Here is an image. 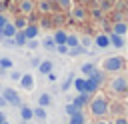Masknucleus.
<instances>
[{
    "label": "nucleus",
    "instance_id": "nucleus-2",
    "mask_svg": "<svg viewBox=\"0 0 128 124\" xmlns=\"http://www.w3.org/2000/svg\"><path fill=\"white\" fill-rule=\"evenodd\" d=\"M104 68L106 70H120L122 68V58H108L104 62Z\"/></svg>",
    "mask_w": 128,
    "mask_h": 124
},
{
    "label": "nucleus",
    "instance_id": "nucleus-12",
    "mask_svg": "<svg viewBox=\"0 0 128 124\" xmlns=\"http://www.w3.org/2000/svg\"><path fill=\"white\" fill-rule=\"evenodd\" d=\"M74 86H76V90L78 92H86V80H74Z\"/></svg>",
    "mask_w": 128,
    "mask_h": 124
},
{
    "label": "nucleus",
    "instance_id": "nucleus-37",
    "mask_svg": "<svg viewBox=\"0 0 128 124\" xmlns=\"http://www.w3.org/2000/svg\"><path fill=\"white\" fill-rule=\"evenodd\" d=\"M100 124H106V122H100Z\"/></svg>",
    "mask_w": 128,
    "mask_h": 124
},
{
    "label": "nucleus",
    "instance_id": "nucleus-17",
    "mask_svg": "<svg viewBox=\"0 0 128 124\" xmlns=\"http://www.w3.org/2000/svg\"><path fill=\"white\" fill-rule=\"evenodd\" d=\"M50 70H52V64H50V62H42V64H40V72H42V74H48Z\"/></svg>",
    "mask_w": 128,
    "mask_h": 124
},
{
    "label": "nucleus",
    "instance_id": "nucleus-35",
    "mask_svg": "<svg viewBox=\"0 0 128 124\" xmlns=\"http://www.w3.org/2000/svg\"><path fill=\"white\" fill-rule=\"evenodd\" d=\"M116 124H126V120H124V118H118V120H116Z\"/></svg>",
    "mask_w": 128,
    "mask_h": 124
},
{
    "label": "nucleus",
    "instance_id": "nucleus-23",
    "mask_svg": "<svg viewBox=\"0 0 128 124\" xmlns=\"http://www.w3.org/2000/svg\"><path fill=\"white\" fill-rule=\"evenodd\" d=\"M82 72H84V74H92V72H94V66H92V64H84V66H82Z\"/></svg>",
    "mask_w": 128,
    "mask_h": 124
},
{
    "label": "nucleus",
    "instance_id": "nucleus-4",
    "mask_svg": "<svg viewBox=\"0 0 128 124\" xmlns=\"http://www.w3.org/2000/svg\"><path fill=\"white\" fill-rule=\"evenodd\" d=\"M92 74H94V72H92ZM98 82H100V76H96V74H94L90 80H86V92H94V90L98 88Z\"/></svg>",
    "mask_w": 128,
    "mask_h": 124
},
{
    "label": "nucleus",
    "instance_id": "nucleus-24",
    "mask_svg": "<svg viewBox=\"0 0 128 124\" xmlns=\"http://www.w3.org/2000/svg\"><path fill=\"white\" fill-rule=\"evenodd\" d=\"M0 66H2V68H10V66H12V62H10L8 58H2V60H0Z\"/></svg>",
    "mask_w": 128,
    "mask_h": 124
},
{
    "label": "nucleus",
    "instance_id": "nucleus-5",
    "mask_svg": "<svg viewBox=\"0 0 128 124\" xmlns=\"http://www.w3.org/2000/svg\"><path fill=\"white\" fill-rule=\"evenodd\" d=\"M20 82H22V88H26V90H32V88H34V78H32L30 74L20 76Z\"/></svg>",
    "mask_w": 128,
    "mask_h": 124
},
{
    "label": "nucleus",
    "instance_id": "nucleus-38",
    "mask_svg": "<svg viewBox=\"0 0 128 124\" xmlns=\"http://www.w3.org/2000/svg\"><path fill=\"white\" fill-rule=\"evenodd\" d=\"M2 124H6V122H2Z\"/></svg>",
    "mask_w": 128,
    "mask_h": 124
},
{
    "label": "nucleus",
    "instance_id": "nucleus-20",
    "mask_svg": "<svg viewBox=\"0 0 128 124\" xmlns=\"http://www.w3.org/2000/svg\"><path fill=\"white\" fill-rule=\"evenodd\" d=\"M32 114H36L40 120H44V118H46V112H44V108H42V106H40V108H36V110H32Z\"/></svg>",
    "mask_w": 128,
    "mask_h": 124
},
{
    "label": "nucleus",
    "instance_id": "nucleus-33",
    "mask_svg": "<svg viewBox=\"0 0 128 124\" xmlns=\"http://www.w3.org/2000/svg\"><path fill=\"white\" fill-rule=\"evenodd\" d=\"M4 24H6V18H4V16H0V28H2Z\"/></svg>",
    "mask_w": 128,
    "mask_h": 124
},
{
    "label": "nucleus",
    "instance_id": "nucleus-18",
    "mask_svg": "<svg viewBox=\"0 0 128 124\" xmlns=\"http://www.w3.org/2000/svg\"><path fill=\"white\" fill-rule=\"evenodd\" d=\"M64 44H68V46H78V38L76 36H66V42Z\"/></svg>",
    "mask_w": 128,
    "mask_h": 124
},
{
    "label": "nucleus",
    "instance_id": "nucleus-6",
    "mask_svg": "<svg viewBox=\"0 0 128 124\" xmlns=\"http://www.w3.org/2000/svg\"><path fill=\"white\" fill-rule=\"evenodd\" d=\"M112 90H116V92H124V90H126V80H124V78H116V80H112Z\"/></svg>",
    "mask_w": 128,
    "mask_h": 124
},
{
    "label": "nucleus",
    "instance_id": "nucleus-28",
    "mask_svg": "<svg viewBox=\"0 0 128 124\" xmlns=\"http://www.w3.org/2000/svg\"><path fill=\"white\" fill-rule=\"evenodd\" d=\"M74 16H76V18H84V12H82L80 8H76V10H74Z\"/></svg>",
    "mask_w": 128,
    "mask_h": 124
},
{
    "label": "nucleus",
    "instance_id": "nucleus-31",
    "mask_svg": "<svg viewBox=\"0 0 128 124\" xmlns=\"http://www.w3.org/2000/svg\"><path fill=\"white\" fill-rule=\"evenodd\" d=\"M10 76H12V78H14V80H20V72H12V74H10Z\"/></svg>",
    "mask_w": 128,
    "mask_h": 124
},
{
    "label": "nucleus",
    "instance_id": "nucleus-15",
    "mask_svg": "<svg viewBox=\"0 0 128 124\" xmlns=\"http://www.w3.org/2000/svg\"><path fill=\"white\" fill-rule=\"evenodd\" d=\"M36 32H38V28H36V26H30V28H26L24 36H26V38H34V36H36Z\"/></svg>",
    "mask_w": 128,
    "mask_h": 124
},
{
    "label": "nucleus",
    "instance_id": "nucleus-14",
    "mask_svg": "<svg viewBox=\"0 0 128 124\" xmlns=\"http://www.w3.org/2000/svg\"><path fill=\"white\" fill-rule=\"evenodd\" d=\"M20 10H22V12H30V10H32V2H30V0H22Z\"/></svg>",
    "mask_w": 128,
    "mask_h": 124
},
{
    "label": "nucleus",
    "instance_id": "nucleus-27",
    "mask_svg": "<svg viewBox=\"0 0 128 124\" xmlns=\"http://www.w3.org/2000/svg\"><path fill=\"white\" fill-rule=\"evenodd\" d=\"M24 24H26V20H22V18H18L14 26H16V28H24Z\"/></svg>",
    "mask_w": 128,
    "mask_h": 124
},
{
    "label": "nucleus",
    "instance_id": "nucleus-11",
    "mask_svg": "<svg viewBox=\"0 0 128 124\" xmlns=\"http://www.w3.org/2000/svg\"><path fill=\"white\" fill-rule=\"evenodd\" d=\"M14 44H18V46H22V44H26V36H24V32H20V34H14V40H12Z\"/></svg>",
    "mask_w": 128,
    "mask_h": 124
},
{
    "label": "nucleus",
    "instance_id": "nucleus-7",
    "mask_svg": "<svg viewBox=\"0 0 128 124\" xmlns=\"http://www.w3.org/2000/svg\"><path fill=\"white\" fill-rule=\"evenodd\" d=\"M4 98L8 100V102H12V104H20V98H18V94L16 92H12V90H4Z\"/></svg>",
    "mask_w": 128,
    "mask_h": 124
},
{
    "label": "nucleus",
    "instance_id": "nucleus-30",
    "mask_svg": "<svg viewBox=\"0 0 128 124\" xmlns=\"http://www.w3.org/2000/svg\"><path fill=\"white\" fill-rule=\"evenodd\" d=\"M40 8H42L44 12H48V8H50V4H48V2H42V4H40Z\"/></svg>",
    "mask_w": 128,
    "mask_h": 124
},
{
    "label": "nucleus",
    "instance_id": "nucleus-10",
    "mask_svg": "<svg viewBox=\"0 0 128 124\" xmlns=\"http://www.w3.org/2000/svg\"><path fill=\"white\" fill-rule=\"evenodd\" d=\"M86 100H88V98H86V92H82V94H80V96L74 100V106L80 110V108H82V104H86Z\"/></svg>",
    "mask_w": 128,
    "mask_h": 124
},
{
    "label": "nucleus",
    "instance_id": "nucleus-13",
    "mask_svg": "<svg viewBox=\"0 0 128 124\" xmlns=\"http://www.w3.org/2000/svg\"><path fill=\"white\" fill-rule=\"evenodd\" d=\"M72 124H84V116L80 112H74L72 114Z\"/></svg>",
    "mask_w": 128,
    "mask_h": 124
},
{
    "label": "nucleus",
    "instance_id": "nucleus-19",
    "mask_svg": "<svg viewBox=\"0 0 128 124\" xmlns=\"http://www.w3.org/2000/svg\"><path fill=\"white\" fill-rule=\"evenodd\" d=\"M96 44H98L100 48H104V46H108V38H106V36H98V38H96Z\"/></svg>",
    "mask_w": 128,
    "mask_h": 124
},
{
    "label": "nucleus",
    "instance_id": "nucleus-34",
    "mask_svg": "<svg viewBox=\"0 0 128 124\" xmlns=\"http://www.w3.org/2000/svg\"><path fill=\"white\" fill-rule=\"evenodd\" d=\"M4 104H6V98H4V96H0V106H4Z\"/></svg>",
    "mask_w": 128,
    "mask_h": 124
},
{
    "label": "nucleus",
    "instance_id": "nucleus-8",
    "mask_svg": "<svg viewBox=\"0 0 128 124\" xmlns=\"http://www.w3.org/2000/svg\"><path fill=\"white\" fill-rule=\"evenodd\" d=\"M110 40H112V44H114V46H118V48H122V46H124V38H122L120 34H112V36H110Z\"/></svg>",
    "mask_w": 128,
    "mask_h": 124
},
{
    "label": "nucleus",
    "instance_id": "nucleus-26",
    "mask_svg": "<svg viewBox=\"0 0 128 124\" xmlns=\"http://www.w3.org/2000/svg\"><path fill=\"white\" fill-rule=\"evenodd\" d=\"M66 112H68V114H74V112H78V108H76L74 104H70V106H66Z\"/></svg>",
    "mask_w": 128,
    "mask_h": 124
},
{
    "label": "nucleus",
    "instance_id": "nucleus-36",
    "mask_svg": "<svg viewBox=\"0 0 128 124\" xmlns=\"http://www.w3.org/2000/svg\"><path fill=\"white\" fill-rule=\"evenodd\" d=\"M2 122H4V116H2V114H0V124H2Z\"/></svg>",
    "mask_w": 128,
    "mask_h": 124
},
{
    "label": "nucleus",
    "instance_id": "nucleus-16",
    "mask_svg": "<svg viewBox=\"0 0 128 124\" xmlns=\"http://www.w3.org/2000/svg\"><path fill=\"white\" fill-rule=\"evenodd\" d=\"M38 102H40V106H42V108H44V106H48V104H50V102H52V98H50V96H48V94H42V96H40V100H38Z\"/></svg>",
    "mask_w": 128,
    "mask_h": 124
},
{
    "label": "nucleus",
    "instance_id": "nucleus-32",
    "mask_svg": "<svg viewBox=\"0 0 128 124\" xmlns=\"http://www.w3.org/2000/svg\"><path fill=\"white\" fill-rule=\"evenodd\" d=\"M60 4H62V6H66V8H70V0H60Z\"/></svg>",
    "mask_w": 128,
    "mask_h": 124
},
{
    "label": "nucleus",
    "instance_id": "nucleus-21",
    "mask_svg": "<svg viewBox=\"0 0 128 124\" xmlns=\"http://www.w3.org/2000/svg\"><path fill=\"white\" fill-rule=\"evenodd\" d=\"M124 32H126V24H122V22H120V24H116L114 34H124Z\"/></svg>",
    "mask_w": 128,
    "mask_h": 124
},
{
    "label": "nucleus",
    "instance_id": "nucleus-29",
    "mask_svg": "<svg viewBox=\"0 0 128 124\" xmlns=\"http://www.w3.org/2000/svg\"><path fill=\"white\" fill-rule=\"evenodd\" d=\"M58 52H62V54H66V52H68V48H66V44H58Z\"/></svg>",
    "mask_w": 128,
    "mask_h": 124
},
{
    "label": "nucleus",
    "instance_id": "nucleus-3",
    "mask_svg": "<svg viewBox=\"0 0 128 124\" xmlns=\"http://www.w3.org/2000/svg\"><path fill=\"white\" fill-rule=\"evenodd\" d=\"M0 34H2V36H6V38H10V36H14V34H16V26L6 22V24L0 28Z\"/></svg>",
    "mask_w": 128,
    "mask_h": 124
},
{
    "label": "nucleus",
    "instance_id": "nucleus-22",
    "mask_svg": "<svg viewBox=\"0 0 128 124\" xmlns=\"http://www.w3.org/2000/svg\"><path fill=\"white\" fill-rule=\"evenodd\" d=\"M22 118H24V120H30V118H32V110L24 106V108H22Z\"/></svg>",
    "mask_w": 128,
    "mask_h": 124
},
{
    "label": "nucleus",
    "instance_id": "nucleus-25",
    "mask_svg": "<svg viewBox=\"0 0 128 124\" xmlns=\"http://www.w3.org/2000/svg\"><path fill=\"white\" fill-rule=\"evenodd\" d=\"M44 46H46V48H54V40H52V38H46V40H44Z\"/></svg>",
    "mask_w": 128,
    "mask_h": 124
},
{
    "label": "nucleus",
    "instance_id": "nucleus-9",
    "mask_svg": "<svg viewBox=\"0 0 128 124\" xmlns=\"http://www.w3.org/2000/svg\"><path fill=\"white\" fill-rule=\"evenodd\" d=\"M52 40H54V44H64V42H66V34L60 30V32H56V34H54V38H52Z\"/></svg>",
    "mask_w": 128,
    "mask_h": 124
},
{
    "label": "nucleus",
    "instance_id": "nucleus-1",
    "mask_svg": "<svg viewBox=\"0 0 128 124\" xmlns=\"http://www.w3.org/2000/svg\"><path fill=\"white\" fill-rule=\"evenodd\" d=\"M106 110H108V106H106V100H104V98H96V100L92 102V112H94V114L100 116V114H104Z\"/></svg>",
    "mask_w": 128,
    "mask_h": 124
}]
</instances>
